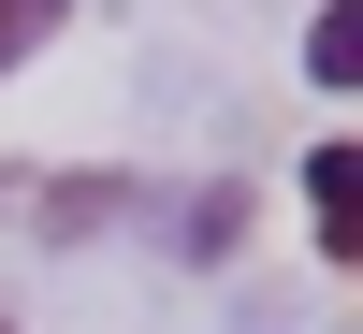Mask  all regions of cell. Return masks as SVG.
<instances>
[{
  "mask_svg": "<svg viewBox=\"0 0 363 334\" xmlns=\"http://www.w3.org/2000/svg\"><path fill=\"white\" fill-rule=\"evenodd\" d=\"M0 334H15V320H0Z\"/></svg>",
  "mask_w": 363,
  "mask_h": 334,
  "instance_id": "277c9868",
  "label": "cell"
},
{
  "mask_svg": "<svg viewBox=\"0 0 363 334\" xmlns=\"http://www.w3.org/2000/svg\"><path fill=\"white\" fill-rule=\"evenodd\" d=\"M306 218H320V262H363V145L306 160Z\"/></svg>",
  "mask_w": 363,
  "mask_h": 334,
  "instance_id": "6da1fadb",
  "label": "cell"
},
{
  "mask_svg": "<svg viewBox=\"0 0 363 334\" xmlns=\"http://www.w3.org/2000/svg\"><path fill=\"white\" fill-rule=\"evenodd\" d=\"M58 15H73V0H0V73H15V58H29V44H44V29H58Z\"/></svg>",
  "mask_w": 363,
  "mask_h": 334,
  "instance_id": "3957f363",
  "label": "cell"
},
{
  "mask_svg": "<svg viewBox=\"0 0 363 334\" xmlns=\"http://www.w3.org/2000/svg\"><path fill=\"white\" fill-rule=\"evenodd\" d=\"M306 73H320V87H363V0H335V15H320V44H306Z\"/></svg>",
  "mask_w": 363,
  "mask_h": 334,
  "instance_id": "7a4b0ae2",
  "label": "cell"
}]
</instances>
